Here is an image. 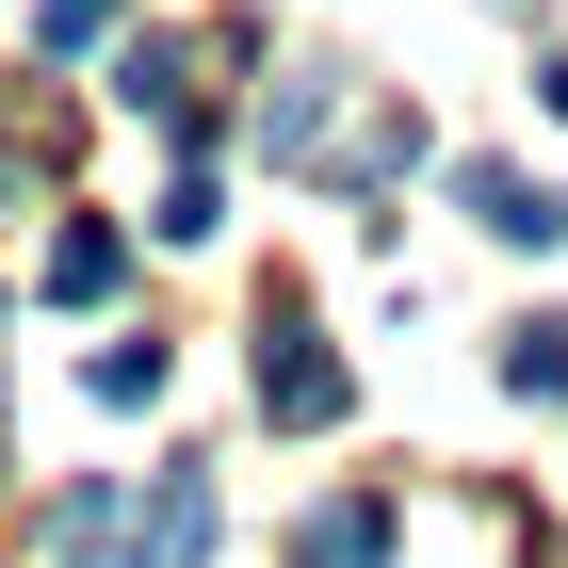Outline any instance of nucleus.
I'll return each instance as SVG.
<instances>
[{"mask_svg": "<svg viewBox=\"0 0 568 568\" xmlns=\"http://www.w3.org/2000/svg\"><path fill=\"white\" fill-rule=\"evenodd\" d=\"M455 212H471L487 244H520V261H536V244H568V195H552V179H520V163H471V179H455Z\"/></svg>", "mask_w": 568, "mask_h": 568, "instance_id": "f257e3e1", "label": "nucleus"}, {"mask_svg": "<svg viewBox=\"0 0 568 568\" xmlns=\"http://www.w3.org/2000/svg\"><path fill=\"white\" fill-rule=\"evenodd\" d=\"M261 406H276V423H325V406H342V357L308 342V308L261 325Z\"/></svg>", "mask_w": 568, "mask_h": 568, "instance_id": "f03ea898", "label": "nucleus"}, {"mask_svg": "<svg viewBox=\"0 0 568 568\" xmlns=\"http://www.w3.org/2000/svg\"><path fill=\"white\" fill-rule=\"evenodd\" d=\"M195 552H212V471H163L131 520V568H195Z\"/></svg>", "mask_w": 568, "mask_h": 568, "instance_id": "7ed1b4c3", "label": "nucleus"}, {"mask_svg": "<svg viewBox=\"0 0 568 568\" xmlns=\"http://www.w3.org/2000/svg\"><path fill=\"white\" fill-rule=\"evenodd\" d=\"M293 552H308V568H390V504H325Z\"/></svg>", "mask_w": 568, "mask_h": 568, "instance_id": "20e7f679", "label": "nucleus"}, {"mask_svg": "<svg viewBox=\"0 0 568 568\" xmlns=\"http://www.w3.org/2000/svg\"><path fill=\"white\" fill-rule=\"evenodd\" d=\"M114 276H131V244H114V227H65V244H49V293H65V308L114 293Z\"/></svg>", "mask_w": 568, "mask_h": 568, "instance_id": "39448f33", "label": "nucleus"}, {"mask_svg": "<svg viewBox=\"0 0 568 568\" xmlns=\"http://www.w3.org/2000/svg\"><path fill=\"white\" fill-rule=\"evenodd\" d=\"M504 374H520L536 406H568V325H520V342H504Z\"/></svg>", "mask_w": 568, "mask_h": 568, "instance_id": "423d86ee", "label": "nucleus"}, {"mask_svg": "<svg viewBox=\"0 0 568 568\" xmlns=\"http://www.w3.org/2000/svg\"><path fill=\"white\" fill-rule=\"evenodd\" d=\"M98 33H114V0H49V17H33V49H49V65H82Z\"/></svg>", "mask_w": 568, "mask_h": 568, "instance_id": "0eeeda50", "label": "nucleus"}, {"mask_svg": "<svg viewBox=\"0 0 568 568\" xmlns=\"http://www.w3.org/2000/svg\"><path fill=\"white\" fill-rule=\"evenodd\" d=\"M98 406H163V342H114V357H98Z\"/></svg>", "mask_w": 568, "mask_h": 568, "instance_id": "6e6552de", "label": "nucleus"}, {"mask_svg": "<svg viewBox=\"0 0 568 568\" xmlns=\"http://www.w3.org/2000/svg\"><path fill=\"white\" fill-rule=\"evenodd\" d=\"M552 114H568V65H552Z\"/></svg>", "mask_w": 568, "mask_h": 568, "instance_id": "1a4fd4ad", "label": "nucleus"}]
</instances>
